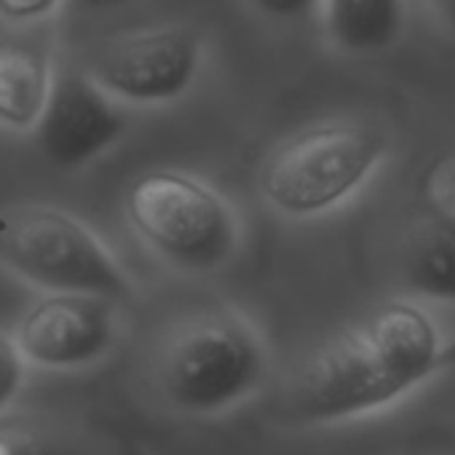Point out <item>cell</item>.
I'll use <instances>...</instances> for the list:
<instances>
[{
    "mask_svg": "<svg viewBox=\"0 0 455 455\" xmlns=\"http://www.w3.org/2000/svg\"><path fill=\"white\" fill-rule=\"evenodd\" d=\"M450 362V346L415 298L388 300L319 346L290 375L279 418L335 426L375 415L415 394Z\"/></svg>",
    "mask_w": 455,
    "mask_h": 455,
    "instance_id": "cell-1",
    "label": "cell"
},
{
    "mask_svg": "<svg viewBox=\"0 0 455 455\" xmlns=\"http://www.w3.org/2000/svg\"><path fill=\"white\" fill-rule=\"evenodd\" d=\"M271 370L268 340L250 316L206 308L164 332L150 356V386L169 412L212 420L258 399Z\"/></svg>",
    "mask_w": 455,
    "mask_h": 455,
    "instance_id": "cell-2",
    "label": "cell"
},
{
    "mask_svg": "<svg viewBox=\"0 0 455 455\" xmlns=\"http://www.w3.org/2000/svg\"><path fill=\"white\" fill-rule=\"evenodd\" d=\"M391 132L367 116H332L279 140L258 166V196L282 220L311 222L351 204L391 158Z\"/></svg>",
    "mask_w": 455,
    "mask_h": 455,
    "instance_id": "cell-3",
    "label": "cell"
},
{
    "mask_svg": "<svg viewBox=\"0 0 455 455\" xmlns=\"http://www.w3.org/2000/svg\"><path fill=\"white\" fill-rule=\"evenodd\" d=\"M140 247L185 276H212L244 247V220L222 190L196 172L156 166L137 174L121 201Z\"/></svg>",
    "mask_w": 455,
    "mask_h": 455,
    "instance_id": "cell-4",
    "label": "cell"
},
{
    "mask_svg": "<svg viewBox=\"0 0 455 455\" xmlns=\"http://www.w3.org/2000/svg\"><path fill=\"white\" fill-rule=\"evenodd\" d=\"M0 271L36 292H86L126 303L134 276L78 212L52 201L0 206Z\"/></svg>",
    "mask_w": 455,
    "mask_h": 455,
    "instance_id": "cell-5",
    "label": "cell"
},
{
    "mask_svg": "<svg viewBox=\"0 0 455 455\" xmlns=\"http://www.w3.org/2000/svg\"><path fill=\"white\" fill-rule=\"evenodd\" d=\"M206 62L201 33L156 22L100 41L81 62L92 81L129 110H161L185 100Z\"/></svg>",
    "mask_w": 455,
    "mask_h": 455,
    "instance_id": "cell-6",
    "label": "cell"
},
{
    "mask_svg": "<svg viewBox=\"0 0 455 455\" xmlns=\"http://www.w3.org/2000/svg\"><path fill=\"white\" fill-rule=\"evenodd\" d=\"M124 303L86 292H38L14 322V340L36 372H86L118 348Z\"/></svg>",
    "mask_w": 455,
    "mask_h": 455,
    "instance_id": "cell-7",
    "label": "cell"
},
{
    "mask_svg": "<svg viewBox=\"0 0 455 455\" xmlns=\"http://www.w3.org/2000/svg\"><path fill=\"white\" fill-rule=\"evenodd\" d=\"M129 132V108L78 68H60L52 100L33 132L41 158L57 172H81L108 156Z\"/></svg>",
    "mask_w": 455,
    "mask_h": 455,
    "instance_id": "cell-8",
    "label": "cell"
},
{
    "mask_svg": "<svg viewBox=\"0 0 455 455\" xmlns=\"http://www.w3.org/2000/svg\"><path fill=\"white\" fill-rule=\"evenodd\" d=\"M60 68L49 30L0 33V134L33 137Z\"/></svg>",
    "mask_w": 455,
    "mask_h": 455,
    "instance_id": "cell-9",
    "label": "cell"
},
{
    "mask_svg": "<svg viewBox=\"0 0 455 455\" xmlns=\"http://www.w3.org/2000/svg\"><path fill=\"white\" fill-rule=\"evenodd\" d=\"M399 276L410 298L455 306V214L426 206L399 244Z\"/></svg>",
    "mask_w": 455,
    "mask_h": 455,
    "instance_id": "cell-10",
    "label": "cell"
},
{
    "mask_svg": "<svg viewBox=\"0 0 455 455\" xmlns=\"http://www.w3.org/2000/svg\"><path fill=\"white\" fill-rule=\"evenodd\" d=\"M316 17L338 54L378 57L402 41L407 0H322Z\"/></svg>",
    "mask_w": 455,
    "mask_h": 455,
    "instance_id": "cell-11",
    "label": "cell"
},
{
    "mask_svg": "<svg viewBox=\"0 0 455 455\" xmlns=\"http://www.w3.org/2000/svg\"><path fill=\"white\" fill-rule=\"evenodd\" d=\"M0 455H78L73 439L49 418L0 415Z\"/></svg>",
    "mask_w": 455,
    "mask_h": 455,
    "instance_id": "cell-12",
    "label": "cell"
},
{
    "mask_svg": "<svg viewBox=\"0 0 455 455\" xmlns=\"http://www.w3.org/2000/svg\"><path fill=\"white\" fill-rule=\"evenodd\" d=\"M30 364L25 362L14 332L0 327V415H9L17 410L20 399L30 383Z\"/></svg>",
    "mask_w": 455,
    "mask_h": 455,
    "instance_id": "cell-13",
    "label": "cell"
},
{
    "mask_svg": "<svg viewBox=\"0 0 455 455\" xmlns=\"http://www.w3.org/2000/svg\"><path fill=\"white\" fill-rule=\"evenodd\" d=\"M76 0H0L4 30H49Z\"/></svg>",
    "mask_w": 455,
    "mask_h": 455,
    "instance_id": "cell-14",
    "label": "cell"
},
{
    "mask_svg": "<svg viewBox=\"0 0 455 455\" xmlns=\"http://www.w3.org/2000/svg\"><path fill=\"white\" fill-rule=\"evenodd\" d=\"M426 201L431 209L455 214V153L439 158L426 174Z\"/></svg>",
    "mask_w": 455,
    "mask_h": 455,
    "instance_id": "cell-15",
    "label": "cell"
},
{
    "mask_svg": "<svg viewBox=\"0 0 455 455\" xmlns=\"http://www.w3.org/2000/svg\"><path fill=\"white\" fill-rule=\"evenodd\" d=\"M247 6L271 25H292L319 14L322 0H247Z\"/></svg>",
    "mask_w": 455,
    "mask_h": 455,
    "instance_id": "cell-16",
    "label": "cell"
},
{
    "mask_svg": "<svg viewBox=\"0 0 455 455\" xmlns=\"http://www.w3.org/2000/svg\"><path fill=\"white\" fill-rule=\"evenodd\" d=\"M423 6L436 28L455 41V0H423Z\"/></svg>",
    "mask_w": 455,
    "mask_h": 455,
    "instance_id": "cell-17",
    "label": "cell"
},
{
    "mask_svg": "<svg viewBox=\"0 0 455 455\" xmlns=\"http://www.w3.org/2000/svg\"><path fill=\"white\" fill-rule=\"evenodd\" d=\"M134 4H140V0H76V6H81L84 12H116Z\"/></svg>",
    "mask_w": 455,
    "mask_h": 455,
    "instance_id": "cell-18",
    "label": "cell"
}]
</instances>
